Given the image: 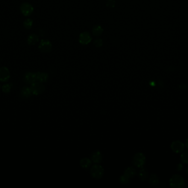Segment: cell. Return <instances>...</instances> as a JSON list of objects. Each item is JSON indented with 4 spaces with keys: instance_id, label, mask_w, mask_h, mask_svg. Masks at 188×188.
I'll return each mask as SVG.
<instances>
[{
    "instance_id": "cell-6",
    "label": "cell",
    "mask_w": 188,
    "mask_h": 188,
    "mask_svg": "<svg viewBox=\"0 0 188 188\" xmlns=\"http://www.w3.org/2000/svg\"><path fill=\"white\" fill-rule=\"evenodd\" d=\"M91 174L96 179L100 178L103 174V169L100 166H94L91 169Z\"/></svg>"
},
{
    "instance_id": "cell-29",
    "label": "cell",
    "mask_w": 188,
    "mask_h": 188,
    "mask_svg": "<svg viewBox=\"0 0 188 188\" xmlns=\"http://www.w3.org/2000/svg\"><path fill=\"white\" fill-rule=\"evenodd\" d=\"M187 173H188V168H187Z\"/></svg>"
},
{
    "instance_id": "cell-9",
    "label": "cell",
    "mask_w": 188,
    "mask_h": 188,
    "mask_svg": "<svg viewBox=\"0 0 188 188\" xmlns=\"http://www.w3.org/2000/svg\"><path fill=\"white\" fill-rule=\"evenodd\" d=\"M171 148L176 153H181L184 148V144L180 141H175L171 144Z\"/></svg>"
},
{
    "instance_id": "cell-18",
    "label": "cell",
    "mask_w": 188,
    "mask_h": 188,
    "mask_svg": "<svg viewBox=\"0 0 188 188\" xmlns=\"http://www.w3.org/2000/svg\"><path fill=\"white\" fill-rule=\"evenodd\" d=\"M150 183L152 186H156L159 183V179L158 176L155 174H152L150 178Z\"/></svg>"
},
{
    "instance_id": "cell-21",
    "label": "cell",
    "mask_w": 188,
    "mask_h": 188,
    "mask_svg": "<svg viewBox=\"0 0 188 188\" xmlns=\"http://www.w3.org/2000/svg\"><path fill=\"white\" fill-rule=\"evenodd\" d=\"M139 177L140 178L143 180V181H144L145 180L147 177V175H148V173H147V172L145 170V169H143L142 170H141L140 172H139Z\"/></svg>"
},
{
    "instance_id": "cell-15",
    "label": "cell",
    "mask_w": 188,
    "mask_h": 188,
    "mask_svg": "<svg viewBox=\"0 0 188 188\" xmlns=\"http://www.w3.org/2000/svg\"><path fill=\"white\" fill-rule=\"evenodd\" d=\"M91 159L95 163H99L102 160V155L100 152H96L91 156Z\"/></svg>"
},
{
    "instance_id": "cell-26",
    "label": "cell",
    "mask_w": 188,
    "mask_h": 188,
    "mask_svg": "<svg viewBox=\"0 0 188 188\" xmlns=\"http://www.w3.org/2000/svg\"><path fill=\"white\" fill-rule=\"evenodd\" d=\"M177 169L178 170V171H181L182 170V169H183V165L182 164L179 163L177 165Z\"/></svg>"
},
{
    "instance_id": "cell-7",
    "label": "cell",
    "mask_w": 188,
    "mask_h": 188,
    "mask_svg": "<svg viewBox=\"0 0 188 188\" xmlns=\"http://www.w3.org/2000/svg\"><path fill=\"white\" fill-rule=\"evenodd\" d=\"M133 162L135 166L138 167H142L145 162V157L141 153H138L135 155L133 159Z\"/></svg>"
},
{
    "instance_id": "cell-2",
    "label": "cell",
    "mask_w": 188,
    "mask_h": 188,
    "mask_svg": "<svg viewBox=\"0 0 188 188\" xmlns=\"http://www.w3.org/2000/svg\"><path fill=\"white\" fill-rule=\"evenodd\" d=\"M39 49L43 53H49L52 50V45L50 40L47 39H42L39 45Z\"/></svg>"
},
{
    "instance_id": "cell-19",
    "label": "cell",
    "mask_w": 188,
    "mask_h": 188,
    "mask_svg": "<svg viewBox=\"0 0 188 188\" xmlns=\"http://www.w3.org/2000/svg\"><path fill=\"white\" fill-rule=\"evenodd\" d=\"M80 165L83 168H88L91 165V161L88 158H84L80 161Z\"/></svg>"
},
{
    "instance_id": "cell-13",
    "label": "cell",
    "mask_w": 188,
    "mask_h": 188,
    "mask_svg": "<svg viewBox=\"0 0 188 188\" xmlns=\"http://www.w3.org/2000/svg\"><path fill=\"white\" fill-rule=\"evenodd\" d=\"M103 31V29L102 28L101 25H95L92 29L93 34L96 37L101 35L102 34Z\"/></svg>"
},
{
    "instance_id": "cell-1",
    "label": "cell",
    "mask_w": 188,
    "mask_h": 188,
    "mask_svg": "<svg viewBox=\"0 0 188 188\" xmlns=\"http://www.w3.org/2000/svg\"><path fill=\"white\" fill-rule=\"evenodd\" d=\"M170 186L173 188H182L184 186V180L182 176L176 174L172 176L169 181Z\"/></svg>"
},
{
    "instance_id": "cell-17",
    "label": "cell",
    "mask_w": 188,
    "mask_h": 188,
    "mask_svg": "<svg viewBox=\"0 0 188 188\" xmlns=\"http://www.w3.org/2000/svg\"><path fill=\"white\" fill-rule=\"evenodd\" d=\"M33 25V20L31 19L28 18L25 19L23 22V27L26 29H30Z\"/></svg>"
},
{
    "instance_id": "cell-11",
    "label": "cell",
    "mask_w": 188,
    "mask_h": 188,
    "mask_svg": "<svg viewBox=\"0 0 188 188\" xmlns=\"http://www.w3.org/2000/svg\"><path fill=\"white\" fill-rule=\"evenodd\" d=\"M35 74V77L37 81L40 82H46L49 79V75L46 73L44 72H37Z\"/></svg>"
},
{
    "instance_id": "cell-5",
    "label": "cell",
    "mask_w": 188,
    "mask_h": 188,
    "mask_svg": "<svg viewBox=\"0 0 188 188\" xmlns=\"http://www.w3.org/2000/svg\"><path fill=\"white\" fill-rule=\"evenodd\" d=\"M92 40V37L88 31H84L79 35V42L82 45H88Z\"/></svg>"
},
{
    "instance_id": "cell-27",
    "label": "cell",
    "mask_w": 188,
    "mask_h": 188,
    "mask_svg": "<svg viewBox=\"0 0 188 188\" xmlns=\"http://www.w3.org/2000/svg\"><path fill=\"white\" fill-rule=\"evenodd\" d=\"M159 86H160V87L163 88V87H164V84H163V82L161 81L159 82Z\"/></svg>"
},
{
    "instance_id": "cell-24",
    "label": "cell",
    "mask_w": 188,
    "mask_h": 188,
    "mask_svg": "<svg viewBox=\"0 0 188 188\" xmlns=\"http://www.w3.org/2000/svg\"><path fill=\"white\" fill-rule=\"evenodd\" d=\"M115 0H107L106 2V5L109 8H113L116 6Z\"/></svg>"
},
{
    "instance_id": "cell-22",
    "label": "cell",
    "mask_w": 188,
    "mask_h": 188,
    "mask_svg": "<svg viewBox=\"0 0 188 188\" xmlns=\"http://www.w3.org/2000/svg\"><path fill=\"white\" fill-rule=\"evenodd\" d=\"M12 86V84L9 83V84H6L3 86L2 87V91L5 93H9L11 89Z\"/></svg>"
},
{
    "instance_id": "cell-23",
    "label": "cell",
    "mask_w": 188,
    "mask_h": 188,
    "mask_svg": "<svg viewBox=\"0 0 188 188\" xmlns=\"http://www.w3.org/2000/svg\"><path fill=\"white\" fill-rule=\"evenodd\" d=\"M103 43L101 39H96L94 40V44L95 45V46L97 48H101L103 45Z\"/></svg>"
},
{
    "instance_id": "cell-8",
    "label": "cell",
    "mask_w": 188,
    "mask_h": 188,
    "mask_svg": "<svg viewBox=\"0 0 188 188\" xmlns=\"http://www.w3.org/2000/svg\"><path fill=\"white\" fill-rule=\"evenodd\" d=\"M10 78V72L6 67H2L0 68V81L6 82Z\"/></svg>"
},
{
    "instance_id": "cell-3",
    "label": "cell",
    "mask_w": 188,
    "mask_h": 188,
    "mask_svg": "<svg viewBox=\"0 0 188 188\" xmlns=\"http://www.w3.org/2000/svg\"><path fill=\"white\" fill-rule=\"evenodd\" d=\"M20 11L23 16L29 17L34 12V7L29 3L23 2L20 6Z\"/></svg>"
},
{
    "instance_id": "cell-14",
    "label": "cell",
    "mask_w": 188,
    "mask_h": 188,
    "mask_svg": "<svg viewBox=\"0 0 188 188\" xmlns=\"http://www.w3.org/2000/svg\"><path fill=\"white\" fill-rule=\"evenodd\" d=\"M31 89L28 87H24L21 90V94L24 98H28L31 96Z\"/></svg>"
},
{
    "instance_id": "cell-4",
    "label": "cell",
    "mask_w": 188,
    "mask_h": 188,
    "mask_svg": "<svg viewBox=\"0 0 188 188\" xmlns=\"http://www.w3.org/2000/svg\"><path fill=\"white\" fill-rule=\"evenodd\" d=\"M31 92L34 95H39L42 93L45 90V87L41 82H34L31 84Z\"/></svg>"
},
{
    "instance_id": "cell-10",
    "label": "cell",
    "mask_w": 188,
    "mask_h": 188,
    "mask_svg": "<svg viewBox=\"0 0 188 188\" xmlns=\"http://www.w3.org/2000/svg\"><path fill=\"white\" fill-rule=\"evenodd\" d=\"M24 81L27 83L29 84H32L33 83L37 81L36 77H35V74L32 72H27L25 74L24 77Z\"/></svg>"
},
{
    "instance_id": "cell-16",
    "label": "cell",
    "mask_w": 188,
    "mask_h": 188,
    "mask_svg": "<svg viewBox=\"0 0 188 188\" xmlns=\"http://www.w3.org/2000/svg\"><path fill=\"white\" fill-rule=\"evenodd\" d=\"M135 174H136V170L133 167H129L125 170V175L129 178L135 176Z\"/></svg>"
},
{
    "instance_id": "cell-12",
    "label": "cell",
    "mask_w": 188,
    "mask_h": 188,
    "mask_svg": "<svg viewBox=\"0 0 188 188\" xmlns=\"http://www.w3.org/2000/svg\"><path fill=\"white\" fill-rule=\"evenodd\" d=\"M39 37L35 34H30L27 38V44L29 45H34L39 42Z\"/></svg>"
},
{
    "instance_id": "cell-20",
    "label": "cell",
    "mask_w": 188,
    "mask_h": 188,
    "mask_svg": "<svg viewBox=\"0 0 188 188\" xmlns=\"http://www.w3.org/2000/svg\"><path fill=\"white\" fill-rule=\"evenodd\" d=\"M181 159L183 163H188V150L182 153Z\"/></svg>"
},
{
    "instance_id": "cell-25",
    "label": "cell",
    "mask_w": 188,
    "mask_h": 188,
    "mask_svg": "<svg viewBox=\"0 0 188 188\" xmlns=\"http://www.w3.org/2000/svg\"><path fill=\"white\" fill-rule=\"evenodd\" d=\"M129 178L127 177L126 176H125V174L124 176H122L121 178H120V182L122 183V184H126L127 183L129 180H128Z\"/></svg>"
},
{
    "instance_id": "cell-28",
    "label": "cell",
    "mask_w": 188,
    "mask_h": 188,
    "mask_svg": "<svg viewBox=\"0 0 188 188\" xmlns=\"http://www.w3.org/2000/svg\"><path fill=\"white\" fill-rule=\"evenodd\" d=\"M185 146H186V147L188 149V139H187V140H186V141H185Z\"/></svg>"
}]
</instances>
